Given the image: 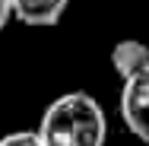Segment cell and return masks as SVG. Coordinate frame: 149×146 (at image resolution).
Segmentation results:
<instances>
[{"label": "cell", "instance_id": "obj_1", "mask_svg": "<svg viewBox=\"0 0 149 146\" xmlns=\"http://www.w3.org/2000/svg\"><path fill=\"white\" fill-rule=\"evenodd\" d=\"M41 146H105L108 117L98 98L89 92H63L57 95L38 121Z\"/></svg>", "mask_w": 149, "mask_h": 146}, {"label": "cell", "instance_id": "obj_2", "mask_svg": "<svg viewBox=\"0 0 149 146\" xmlns=\"http://www.w3.org/2000/svg\"><path fill=\"white\" fill-rule=\"evenodd\" d=\"M120 117H124V127L140 137L143 143L149 140V67L136 70L133 76L120 80Z\"/></svg>", "mask_w": 149, "mask_h": 146}, {"label": "cell", "instance_id": "obj_3", "mask_svg": "<svg viewBox=\"0 0 149 146\" xmlns=\"http://www.w3.org/2000/svg\"><path fill=\"white\" fill-rule=\"evenodd\" d=\"M10 3H13V19H19L22 26L51 29L67 13V3L70 0H10Z\"/></svg>", "mask_w": 149, "mask_h": 146}, {"label": "cell", "instance_id": "obj_4", "mask_svg": "<svg viewBox=\"0 0 149 146\" xmlns=\"http://www.w3.org/2000/svg\"><path fill=\"white\" fill-rule=\"evenodd\" d=\"M111 67L120 80L133 76L136 70L149 67V45L146 41H136V38H124L111 48Z\"/></svg>", "mask_w": 149, "mask_h": 146}, {"label": "cell", "instance_id": "obj_5", "mask_svg": "<svg viewBox=\"0 0 149 146\" xmlns=\"http://www.w3.org/2000/svg\"><path fill=\"white\" fill-rule=\"evenodd\" d=\"M0 146H41L35 130H13L6 137H0Z\"/></svg>", "mask_w": 149, "mask_h": 146}, {"label": "cell", "instance_id": "obj_6", "mask_svg": "<svg viewBox=\"0 0 149 146\" xmlns=\"http://www.w3.org/2000/svg\"><path fill=\"white\" fill-rule=\"evenodd\" d=\"M10 19H13V3H10V0H0V32L6 29Z\"/></svg>", "mask_w": 149, "mask_h": 146}, {"label": "cell", "instance_id": "obj_7", "mask_svg": "<svg viewBox=\"0 0 149 146\" xmlns=\"http://www.w3.org/2000/svg\"><path fill=\"white\" fill-rule=\"evenodd\" d=\"M146 146H149V140H146Z\"/></svg>", "mask_w": 149, "mask_h": 146}]
</instances>
